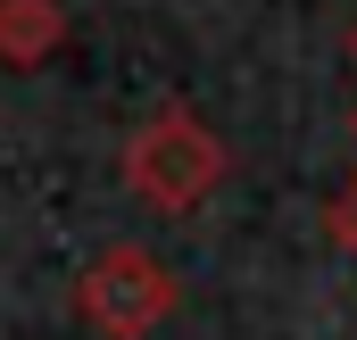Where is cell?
<instances>
[{
	"instance_id": "1",
	"label": "cell",
	"mask_w": 357,
	"mask_h": 340,
	"mask_svg": "<svg viewBox=\"0 0 357 340\" xmlns=\"http://www.w3.org/2000/svg\"><path fill=\"white\" fill-rule=\"evenodd\" d=\"M216 183H225V141H216L191 108H158V116L125 141V191H142L158 216H191Z\"/></svg>"
},
{
	"instance_id": "2",
	"label": "cell",
	"mask_w": 357,
	"mask_h": 340,
	"mask_svg": "<svg viewBox=\"0 0 357 340\" xmlns=\"http://www.w3.org/2000/svg\"><path fill=\"white\" fill-rule=\"evenodd\" d=\"M175 274L158 265L150 249H133V241H116V249H100L84 265V282H75V316H84L100 340H150L167 316H175Z\"/></svg>"
},
{
	"instance_id": "3",
	"label": "cell",
	"mask_w": 357,
	"mask_h": 340,
	"mask_svg": "<svg viewBox=\"0 0 357 340\" xmlns=\"http://www.w3.org/2000/svg\"><path fill=\"white\" fill-rule=\"evenodd\" d=\"M50 33H59V17H50L42 0H8V59H17V67H33V59L50 50Z\"/></svg>"
},
{
	"instance_id": "4",
	"label": "cell",
	"mask_w": 357,
	"mask_h": 340,
	"mask_svg": "<svg viewBox=\"0 0 357 340\" xmlns=\"http://www.w3.org/2000/svg\"><path fill=\"white\" fill-rule=\"evenodd\" d=\"M349 50H357V42H349Z\"/></svg>"
}]
</instances>
